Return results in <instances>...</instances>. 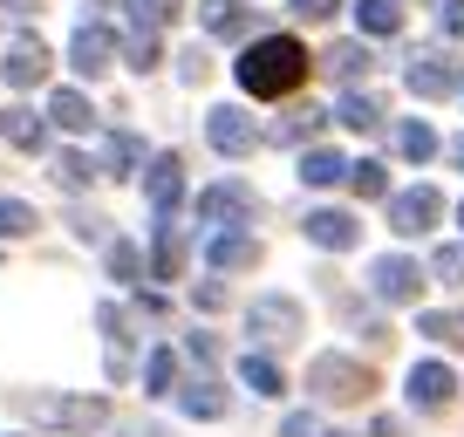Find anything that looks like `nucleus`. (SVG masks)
Returning a JSON list of instances; mask_svg holds the SVG:
<instances>
[{
  "instance_id": "nucleus-1",
  "label": "nucleus",
  "mask_w": 464,
  "mask_h": 437,
  "mask_svg": "<svg viewBox=\"0 0 464 437\" xmlns=\"http://www.w3.org/2000/svg\"><path fill=\"white\" fill-rule=\"evenodd\" d=\"M301 83H307V48L294 34H260L239 55V89L246 96H294Z\"/></svg>"
},
{
  "instance_id": "nucleus-2",
  "label": "nucleus",
  "mask_w": 464,
  "mask_h": 437,
  "mask_svg": "<svg viewBox=\"0 0 464 437\" xmlns=\"http://www.w3.org/2000/svg\"><path fill=\"white\" fill-rule=\"evenodd\" d=\"M307 390H314L321 403H362V396L376 390V376H369L355 355H321V363L307 369Z\"/></svg>"
},
{
  "instance_id": "nucleus-3",
  "label": "nucleus",
  "mask_w": 464,
  "mask_h": 437,
  "mask_svg": "<svg viewBox=\"0 0 464 437\" xmlns=\"http://www.w3.org/2000/svg\"><path fill=\"white\" fill-rule=\"evenodd\" d=\"M21 410L42 417V423H62V431H102L110 423L102 396H21Z\"/></svg>"
},
{
  "instance_id": "nucleus-4",
  "label": "nucleus",
  "mask_w": 464,
  "mask_h": 437,
  "mask_svg": "<svg viewBox=\"0 0 464 437\" xmlns=\"http://www.w3.org/2000/svg\"><path fill=\"white\" fill-rule=\"evenodd\" d=\"M246 328L266 342V349H287V342L301 335V301H287V294H260V301L246 307Z\"/></svg>"
},
{
  "instance_id": "nucleus-5",
  "label": "nucleus",
  "mask_w": 464,
  "mask_h": 437,
  "mask_svg": "<svg viewBox=\"0 0 464 437\" xmlns=\"http://www.w3.org/2000/svg\"><path fill=\"white\" fill-rule=\"evenodd\" d=\"M369 287H376V301L410 307V301L423 294V267H417V260H403V253H382V260L369 267Z\"/></svg>"
},
{
  "instance_id": "nucleus-6",
  "label": "nucleus",
  "mask_w": 464,
  "mask_h": 437,
  "mask_svg": "<svg viewBox=\"0 0 464 437\" xmlns=\"http://www.w3.org/2000/svg\"><path fill=\"white\" fill-rule=\"evenodd\" d=\"M437 218H444V199H437L430 185H417V191H396V199H390V233H403V239L430 233Z\"/></svg>"
},
{
  "instance_id": "nucleus-7",
  "label": "nucleus",
  "mask_w": 464,
  "mask_h": 437,
  "mask_svg": "<svg viewBox=\"0 0 464 437\" xmlns=\"http://www.w3.org/2000/svg\"><path fill=\"white\" fill-rule=\"evenodd\" d=\"M205 137H212V151H226V158H246V151L260 144V123H253L246 110H212V117H205Z\"/></svg>"
},
{
  "instance_id": "nucleus-8",
  "label": "nucleus",
  "mask_w": 464,
  "mask_h": 437,
  "mask_svg": "<svg viewBox=\"0 0 464 437\" xmlns=\"http://www.w3.org/2000/svg\"><path fill=\"white\" fill-rule=\"evenodd\" d=\"M205 34L212 42H246V34H260V15H253L246 0H205Z\"/></svg>"
},
{
  "instance_id": "nucleus-9",
  "label": "nucleus",
  "mask_w": 464,
  "mask_h": 437,
  "mask_svg": "<svg viewBox=\"0 0 464 437\" xmlns=\"http://www.w3.org/2000/svg\"><path fill=\"white\" fill-rule=\"evenodd\" d=\"M403 83H410V96H450V89H458V62H450V55H417V62H410V69H403Z\"/></svg>"
},
{
  "instance_id": "nucleus-10",
  "label": "nucleus",
  "mask_w": 464,
  "mask_h": 437,
  "mask_svg": "<svg viewBox=\"0 0 464 437\" xmlns=\"http://www.w3.org/2000/svg\"><path fill=\"white\" fill-rule=\"evenodd\" d=\"M450 396H458L450 363H417V369H410V403H417V410H444Z\"/></svg>"
},
{
  "instance_id": "nucleus-11",
  "label": "nucleus",
  "mask_w": 464,
  "mask_h": 437,
  "mask_svg": "<svg viewBox=\"0 0 464 437\" xmlns=\"http://www.w3.org/2000/svg\"><path fill=\"white\" fill-rule=\"evenodd\" d=\"M0 69H7V83H14V89H34V83L48 75V48L34 42V34H21V42H7Z\"/></svg>"
},
{
  "instance_id": "nucleus-12",
  "label": "nucleus",
  "mask_w": 464,
  "mask_h": 437,
  "mask_svg": "<svg viewBox=\"0 0 464 437\" xmlns=\"http://www.w3.org/2000/svg\"><path fill=\"white\" fill-rule=\"evenodd\" d=\"M307 239L328 247V253H348L355 239H362V226H355L348 212H334V205H321V212H307Z\"/></svg>"
},
{
  "instance_id": "nucleus-13",
  "label": "nucleus",
  "mask_w": 464,
  "mask_h": 437,
  "mask_svg": "<svg viewBox=\"0 0 464 437\" xmlns=\"http://www.w3.org/2000/svg\"><path fill=\"white\" fill-rule=\"evenodd\" d=\"M205 260H212L218 274H246V267L260 260V239H253V233H232V226H226V233H212Z\"/></svg>"
},
{
  "instance_id": "nucleus-14",
  "label": "nucleus",
  "mask_w": 464,
  "mask_h": 437,
  "mask_svg": "<svg viewBox=\"0 0 464 437\" xmlns=\"http://www.w3.org/2000/svg\"><path fill=\"white\" fill-rule=\"evenodd\" d=\"M144 191H150V205H158V212H171V205L185 199V164H178V151L150 158V171H144Z\"/></svg>"
},
{
  "instance_id": "nucleus-15",
  "label": "nucleus",
  "mask_w": 464,
  "mask_h": 437,
  "mask_svg": "<svg viewBox=\"0 0 464 437\" xmlns=\"http://www.w3.org/2000/svg\"><path fill=\"white\" fill-rule=\"evenodd\" d=\"M69 62H75V75H102L116 62V34H102V28H82L69 42Z\"/></svg>"
},
{
  "instance_id": "nucleus-16",
  "label": "nucleus",
  "mask_w": 464,
  "mask_h": 437,
  "mask_svg": "<svg viewBox=\"0 0 464 437\" xmlns=\"http://www.w3.org/2000/svg\"><path fill=\"white\" fill-rule=\"evenodd\" d=\"M198 218L205 226H218V218H253V191L246 185H212L198 199Z\"/></svg>"
},
{
  "instance_id": "nucleus-17",
  "label": "nucleus",
  "mask_w": 464,
  "mask_h": 437,
  "mask_svg": "<svg viewBox=\"0 0 464 437\" xmlns=\"http://www.w3.org/2000/svg\"><path fill=\"white\" fill-rule=\"evenodd\" d=\"M178 396V410H185V417H198V423H218L226 417V390H218V383H185V390H171Z\"/></svg>"
},
{
  "instance_id": "nucleus-18",
  "label": "nucleus",
  "mask_w": 464,
  "mask_h": 437,
  "mask_svg": "<svg viewBox=\"0 0 464 437\" xmlns=\"http://www.w3.org/2000/svg\"><path fill=\"white\" fill-rule=\"evenodd\" d=\"M0 137H7L14 151H42V144H48V123L34 117V110H21V102H14V110L0 117Z\"/></svg>"
},
{
  "instance_id": "nucleus-19",
  "label": "nucleus",
  "mask_w": 464,
  "mask_h": 437,
  "mask_svg": "<svg viewBox=\"0 0 464 437\" xmlns=\"http://www.w3.org/2000/svg\"><path fill=\"white\" fill-rule=\"evenodd\" d=\"M321 69H328V75H342V83H362V75L376 69V62H369V48H362V42H334L328 55H321Z\"/></svg>"
},
{
  "instance_id": "nucleus-20",
  "label": "nucleus",
  "mask_w": 464,
  "mask_h": 437,
  "mask_svg": "<svg viewBox=\"0 0 464 437\" xmlns=\"http://www.w3.org/2000/svg\"><path fill=\"white\" fill-rule=\"evenodd\" d=\"M321 123H328V110L301 102V110H287V117L274 123V144H307V137H321Z\"/></svg>"
},
{
  "instance_id": "nucleus-21",
  "label": "nucleus",
  "mask_w": 464,
  "mask_h": 437,
  "mask_svg": "<svg viewBox=\"0 0 464 437\" xmlns=\"http://www.w3.org/2000/svg\"><path fill=\"white\" fill-rule=\"evenodd\" d=\"M334 123H342V131H376V123H382V102L362 96V89H348V96L334 102Z\"/></svg>"
},
{
  "instance_id": "nucleus-22",
  "label": "nucleus",
  "mask_w": 464,
  "mask_h": 437,
  "mask_svg": "<svg viewBox=\"0 0 464 437\" xmlns=\"http://www.w3.org/2000/svg\"><path fill=\"white\" fill-rule=\"evenodd\" d=\"M48 123H62V131H89L96 110H89V96H75V89H55V96H48Z\"/></svg>"
},
{
  "instance_id": "nucleus-23",
  "label": "nucleus",
  "mask_w": 464,
  "mask_h": 437,
  "mask_svg": "<svg viewBox=\"0 0 464 437\" xmlns=\"http://www.w3.org/2000/svg\"><path fill=\"white\" fill-rule=\"evenodd\" d=\"M150 274H158V280H178V274H185V239H178L171 226H158V247H150Z\"/></svg>"
},
{
  "instance_id": "nucleus-24",
  "label": "nucleus",
  "mask_w": 464,
  "mask_h": 437,
  "mask_svg": "<svg viewBox=\"0 0 464 437\" xmlns=\"http://www.w3.org/2000/svg\"><path fill=\"white\" fill-rule=\"evenodd\" d=\"M301 178H307V185H342V178H348V158H342V151H307V158H301Z\"/></svg>"
},
{
  "instance_id": "nucleus-25",
  "label": "nucleus",
  "mask_w": 464,
  "mask_h": 437,
  "mask_svg": "<svg viewBox=\"0 0 464 437\" xmlns=\"http://www.w3.org/2000/svg\"><path fill=\"white\" fill-rule=\"evenodd\" d=\"M417 335L444 342V349H464V315H444V307H430V315H417Z\"/></svg>"
},
{
  "instance_id": "nucleus-26",
  "label": "nucleus",
  "mask_w": 464,
  "mask_h": 437,
  "mask_svg": "<svg viewBox=\"0 0 464 437\" xmlns=\"http://www.w3.org/2000/svg\"><path fill=\"white\" fill-rule=\"evenodd\" d=\"M48 178H55L62 191H89V185H96V164H89L82 151H62V158H55V171H48Z\"/></svg>"
},
{
  "instance_id": "nucleus-27",
  "label": "nucleus",
  "mask_w": 464,
  "mask_h": 437,
  "mask_svg": "<svg viewBox=\"0 0 464 437\" xmlns=\"http://www.w3.org/2000/svg\"><path fill=\"white\" fill-rule=\"evenodd\" d=\"M355 21H362V34H396L403 28V7H396V0H362Z\"/></svg>"
},
{
  "instance_id": "nucleus-28",
  "label": "nucleus",
  "mask_w": 464,
  "mask_h": 437,
  "mask_svg": "<svg viewBox=\"0 0 464 437\" xmlns=\"http://www.w3.org/2000/svg\"><path fill=\"white\" fill-rule=\"evenodd\" d=\"M396 151H403L410 164L437 158V131H430V123H396Z\"/></svg>"
},
{
  "instance_id": "nucleus-29",
  "label": "nucleus",
  "mask_w": 464,
  "mask_h": 437,
  "mask_svg": "<svg viewBox=\"0 0 464 437\" xmlns=\"http://www.w3.org/2000/svg\"><path fill=\"white\" fill-rule=\"evenodd\" d=\"M239 383H246V390H260V396H280V390H287V376H280L266 355H246V363H239Z\"/></svg>"
},
{
  "instance_id": "nucleus-30",
  "label": "nucleus",
  "mask_w": 464,
  "mask_h": 437,
  "mask_svg": "<svg viewBox=\"0 0 464 437\" xmlns=\"http://www.w3.org/2000/svg\"><path fill=\"white\" fill-rule=\"evenodd\" d=\"M144 390H150V396H171V390H178V355H171V349H150V363H144Z\"/></svg>"
},
{
  "instance_id": "nucleus-31",
  "label": "nucleus",
  "mask_w": 464,
  "mask_h": 437,
  "mask_svg": "<svg viewBox=\"0 0 464 437\" xmlns=\"http://www.w3.org/2000/svg\"><path fill=\"white\" fill-rule=\"evenodd\" d=\"M348 185H355V199H390V171H382L376 158L348 164Z\"/></svg>"
},
{
  "instance_id": "nucleus-32",
  "label": "nucleus",
  "mask_w": 464,
  "mask_h": 437,
  "mask_svg": "<svg viewBox=\"0 0 464 437\" xmlns=\"http://www.w3.org/2000/svg\"><path fill=\"white\" fill-rule=\"evenodd\" d=\"M137 158H144V144H137L130 131H123V137H110V144H102V164H110V178H130V164H137Z\"/></svg>"
},
{
  "instance_id": "nucleus-33",
  "label": "nucleus",
  "mask_w": 464,
  "mask_h": 437,
  "mask_svg": "<svg viewBox=\"0 0 464 437\" xmlns=\"http://www.w3.org/2000/svg\"><path fill=\"white\" fill-rule=\"evenodd\" d=\"M28 233H34V205L0 199V239H28Z\"/></svg>"
},
{
  "instance_id": "nucleus-34",
  "label": "nucleus",
  "mask_w": 464,
  "mask_h": 437,
  "mask_svg": "<svg viewBox=\"0 0 464 437\" xmlns=\"http://www.w3.org/2000/svg\"><path fill=\"white\" fill-rule=\"evenodd\" d=\"M110 274L116 280H144V253H137L130 239H116V247H110Z\"/></svg>"
},
{
  "instance_id": "nucleus-35",
  "label": "nucleus",
  "mask_w": 464,
  "mask_h": 437,
  "mask_svg": "<svg viewBox=\"0 0 464 437\" xmlns=\"http://www.w3.org/2000/svg\"><path fill=\"white\" fill-rule=\"evenodd\" d=\"M178 7H185V0H130V15L144 21V28H164V21H178Z\"/></svg>"
},
{
  "instance_id": "nucleus-36",
  "label": "nucleus",
  "mask_w": 464,
  "mask_h": 437,
  "mask_svg": "<svg viewBox=\"0 0 464 437\" xmlns=\"http://www.w3.org/2000/svg\"><path fill=\"white\" fill-rule=\"evenodd\" d=\"M205 69H212V62H205V48H191V55H178V75H185V83H205Z\"/></svg>"
},
{
  "instance_id": "nucleus-37",
  "label": "nucleus",
  "mask_w": 464,
  "mask_h": 437,
  "mask_svg": "<svg viewBox=\"0 0 464 437\" xmlns=\"http://www.w3.org/2000/svg\"><path fill=\"white\" fill-rule=\"evenodd\" d=\"M334 7H342V0H294V15H301V21H328Z\"/></svg>"
},
{
  "instance_id": "nucleus-38",
  "label": "nucleus",
  "mask_w": 464,
  "mask_h": 437,
  "mask_svg": "<svg viewBox=\"0 0 464 437\" xmlns=\"http://www.w3.org/2000/svg\"><path fill=\"white\" fill-rule=\"evenodd\" d=\"M437 21H444V34H464V0H444V7H437Z\"/></svg>"
},
{
  "instance_id": "nucleus-39",
  "label": "nucleus",
  "mask_w": 464,
  "mask_h": 437,
  "mask_svg": "<svg viewBox=\"0 0 464 437\" xmlns=\"http://www.w3.org/2000/svg\"><path fill=\"white\" fill-rule=\"evenodd\" d=\"M437 274L458 280V274H464V247H444V253H437Z\"/></svg>"
},
{
  "instance_id": "nucleus-40",
  "label": "nucleus",
  "mask_w": 464,
  "mask_h": 437,
  "mask_svg": "<svg viewBox=\"0 0 464 437\" xmlns=\"http://www.w3.org/2000/svg\"><path fill=\"white\" fill-rule=\"evenodd\" d=\"M280 437H314V417H307V410H294V417L280 423Z\"/></svg>"
},
{
  "instance_id": "nucleus-41",
  "label": "nucleus",
  "mask_w": 464,
  "mask_h": 437,
  "mask_svg": "<svg viewBox=\"0 0 464 437\" xmlns=\"http://www.w3.org/2000/svg\"><path fill=\"white\" fill-rule=\"evenodd\" d=\"M116 431H123V437H158L150 423H116Z\"/></svg>"
},
{
  "instance_id": "nucleus-42",
  "label": "nucleus",
  "mask_w": 464,
  "mask_h": 437,
  "mask_svg": "<svg viewBox=\"0 0 464 437\" xmlns=\"http://www.w3.org/2000/svg\"><path fill=\"white\" fill-rule=\"evenodd\" d=\"M444 151H450V164H458V171H464V137H450Z\"/></svg>"
},
{
  "instance_id": "nucleus-43",
  "label": "nucleus",
  "mask_w": 464,
  "mask_h": 437,
  "mask_svg": "<svg viewBox=\"0 0 464 437\" xmlns=\"http://www.w3.org/2000/svg\"><path fill=\"white\" fill-rule=\"evenodd\" d=\"M0 7H7V15H34V0H0Z\"/></svg>"
},
{
  "instance_id": "nucleus-44",
  "label": "nucleus",
  "mask_w": 464,
  "mask_h": 437,
  "mask_svg": "<svg viewBox=\"0 0 464 437\" xmlns=\"http://www.w3.org/2000/svg\"><path fill=\"white\" fill-rule=\"evenodd\" d=\"M458 218H464V205H458Z\"/></svg>"
}]
</instances>
